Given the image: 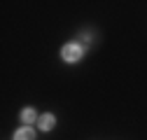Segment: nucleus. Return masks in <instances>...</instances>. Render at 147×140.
I'll return each instance as SVG.
<instances>
[{"label":"nucleus","mask_w":147,"mask_h":140,"mask_svg":"<svg viewBox=\"0 0 147 140\" xmlns=\"http://www.w3.org/2000/svg\"><path fill=\"white\" fill-rule=\"evenodd\" d=\"M61 56H63L65 63H77V61L82 59V47H80L77 42H68V44H63V49H61Z\"/></svg>","instance_id":"obj_1"},{"label":"nucleus","mask_w":147,"mask_h":140,"mask_svg":"<svg viewBox=\"0 0 147 140\" xmlns=\"http://www.w3.org/2000/svg\"><path fill=\"white\" fill-rule=\"evenodd\" d=\"M14 140H35V133H33L30 126H24V129H19L14 133Z\"/></svg>","instance_id":"obj_2"},{"label":"nucleus","mask_w":147,"mask_h":140,"mask_svg":"<svg viewBox=\"0 0 147 140\" xmlns=\"http://www.w3.org/2000/svg\"><path fill=\"white\" fill-rule=\"evenodd\" d=\"M54 126H56L54 114H42V117H40V129H42V131H51Z\"/></svg>","instance_id":"obj_3"},{"label":"nucleus","mask_w":147,"mask_h":140,"mask_svg":"<svg viewBox=\"0 0 147 140\" xmlns=\"http://www.w3.org/2000/svg\"><path fill=\"white\" fill-rule=\"evenodd\" d=\"M35 117H38V114H35V110H33V108H26V110L21 112L24 124H33V121H35Z\"/></svg>","instance_id":"obj_4"}]
</instances>
